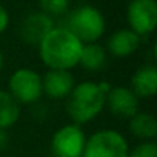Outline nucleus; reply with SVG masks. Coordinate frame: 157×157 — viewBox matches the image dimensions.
I'll return each mask as SVG.
<instances>
[{
  "label": "nucleus",
  "mask_w": 157,
  "mask_h": 157,
  "mask_svg": "<svg viewBox=\"0 0 157 157\" xmlns=\"http://www.w3.org/2000/svg\"><path fill=\"white\" fill-rule=\"evenodd\" d=\"M83 43L68 28H52L51 33L40 42L39 54L45 66L49 69H65L78 65Z\"/></svg>",
  "instance_id": "f257e3e1"
},
{
  "label": "nucleus",
  "mask_w": 157,
  "mask_h": 157,
  "mask_svg": "<svg viewBox=\"0 0 157 157\" xmlns=\"http://www.w3.org/2000/svg\"><path fill=\"white\" fill-rule=\"evenodd\" d=\"M111 85L108 82H82L72 88L68 96L66 111L75 125H85L96 119L106 103V94Z\"/></svg>",
  "instance_id": "f03ea898"
},
{
  "label": "nucleus",
  "mask_w": 157,
  "mask_h": 157,
  "mask_svg": "<svg viewBox=\"0 0 157 157\" xmlns=\"http://www.w3.org/2000/svg\"><path fill=\"white\" fill-rule=\"evenodd\" d=\"M105 28L106 23L103 14L91 5L78 6L71 13L68 20V29L83 45L96 43L105 34Z\"/></svg>",
  "instance_id": "7ed1b4c3"
},
{
  "label": "nucleus",
  "mask_w": 157,
  "mask_h": 157,
  "mask_svg": "<svg viewBox=\"0 0 157 157\" xmlns=\"http://www.w3.org/2000/svg\"><path fill=\"white\" fill-rule=\"evenodd\" d=\"M126 139L116 129H100L85 143L82 157H128Z\"/></svg>",
  "instance_id": "20e7f679"
},
{
  "label": "nucleus",
  "mask_w": 157,
  "mask_h": 157,
  "mask_svg": "<svg viewBox=\"0 0 157 157\" xmlns=\"http://www.w3.org/2000/svg\"><path fill=\"white\" fill-rule=\"evenodd\" d=\"M10 94L23 105H29L37 102L43 91H42V75H39L34 69L20 68L13 72L10 78Z\"/></svg>",
  "instance_id": "39448f33"
},
{
  "label": "nucleus",
  "mask_w": 157,
  "mask_h": 157,
  "mask_svg": "<svg viewBox=\"0 0 157 157\" xmlns=\"http://www.w3.org/2000/svg\"><path fill=\"white\" fill-rule=\"evenodd\" d=\"M86 143L83 129L72 123L56 131L51 140V149L56 157H82Z\"/></svg>",
  "instance_id": "423d86ee"
},
{
  "label": "nucleus",
  "mask_w": 157,
  "mask_h": 157,
  "mask_svg": "<svg viewBox=\"0 0 157 157\" xmlns=\"http://www.w3.org/2000/svg\"><path fill=\"white\" fill-rule=\"evenodd\" d=\"M126 20L129 29L137 36H148L157 26L155 0H131L126 8Z\"/></svg>",
  "instance_id": "0eeeda50"
},
{
  "label": "nucleus",
  "mask_w": 157,
  "mask_h": 157,
  "mask_svg": "<svg viewBox=\"0 0 157 157\" xmlns=\"http://www.w3.org/2000/svg\"><path fill=\"white\" fill-rule=\"evenodd\" d=\"M52 28H54V22L48 14L42 11L31 13L23 19L20 25V39L28 45L39 46L40 42L51 33Z\"/></svg>",
  "instance_id": "6e6552de"
},
{
  "label": "nucleus",
  "mask_w": 157,
  "mask_h": 157,
  "mask_svg": "<svg viewBox=\"0 0 157 157\" xmlns=\"http://www.w3.org/2000/svg\"><path fill=\"white\" fill-rule=\"evenodd\" d=\"M109 111L123 119H131L139 113V97L126 86L109 88L106 94V103Z\"/></svg>",
  "instance_id": "1a4fd4ad"
},
{
  "label": "nucleus",
  "mask_w": 157,
  "mask_h": 157,
  "mask_svg": "<svg viewBox=\"0 0 157 157\" xmlns=\"http://www.w3.org/2000/svg\"><path fill=\"white\" fill-rule=\"evenodd\" d=\"M75 86L74 77L69 71L65 69H48L42 77V91L49 99H65L71 94Z\"/></svg>",
  "instance_id": "9d476101"
},
{
  "label": "nucleus",
  "mask_w": 157,
  "mask_h": 157,
  "mask_svg": "<svg viewBox=\"0 0 157 157\" xmlns=\"http://www.w3.org/2000/svg\"><path fill=\"white\" fill-rule=\"evenodd\" d=\"M140 46V36H137L129 28L119 29L113 33L106 42L108 52L114 57H128L136 52Z\"/></svg>",
  "instance_id": "9b49d317"
},
{
  "label": "nucleus",
  "mask_w": 157,
  "mask_h": 157,
  "mask_svg": "<svg viewBox=\"0 0 157 157\" xmlns=\"http://www.w3.org/2000/svg\"><path fill=\"white\" fill-rule=\"evenodd\" d=\"M129 90L137 97H152L157 93V68L154 65H145L139 68L131 78Z\"/></svg>",
  "instance_id": "f8f14e48"
},
{
  "label": "nucleus",
  "mask_w": 157,
  "mask_h": 157,
  "mask_svg": "<svg viewBox=\"0 0 157 157\" xmlns=\"http://www.w3.org/2000/svg\"><path fill=\"white\" fill-rule=\"evenodd\" d=\"M129 131L143 140L152 142L157 136V120L152 114L148 113H137L129 119Z\"/></svg>",
  "instance_id": "ddd939ff"
},
{
  "label": "nucleus",
  "mask_w": 157,
  "mask_h": 157,
  "mask_svg": "<svg viewBox=\"0 0 157 157\" xmlns=\"http://www.w3.org/2000/svg\"><path fill=\"white\" fill-rule=\"evenodd\" d=\"M19 117L20 103L8 91H0V129H8L14 126Z\"/></svg>",
  "instance_id": "4468645a"
},
{
  "label": "nucleus",
  "mask_w": 157,
  "mask_h": 157,
  "mask_svg": "<svg viewBox=\"0 0 157 157\" xmlns=\"http://www.w3.org/2000/svg\"><path fill=\"white\" fill-rule=\"evenodd\" d=\"M106 63V51L99 43H85L78 65L88 71H99Z\"/></svg>",
  "instance_id": "2eb2a0df"
},
{
  "label": "nucleus",
  "mask_w": 157,
  "mask_h": 157,
  "mask_svg": "<svg viewBox=\"0 0 157 157\" xmlns=\"http://www.w3.org/2000/svg\"><path fill=\"white\" fill-rule=\"evenodd\" d=\"M39 5L42 13L51 17V16L63 14L69 6V0H39Z\"/></svg>",
  "instance_id": "dca6fc26"
},
{
  "label": "nucleus",
  "mask_w": 157,
  "mask_h": 157,
  "mask_svg": "<svg viewBox=\"0 0 157 157\" xmlns=\"http://www.w3.org/2000/svg\"><path fill=\"white\" fill-rule=\"evenodd\" d=\"M128 157H157V145L155 142H143L129 151Z\"/></svg>",
  "instance_id": "f3484780"
},
{
  "label": "nucleus",
  "mask_w": 157,
  "mask_h": 157,
  "mask_svg": "<svg viewBox=\"0 0 157 157\" xmlns=\"http://www.w3.org/2000/svg\"><path fill=\"white\" fill-rule=\"evenodd\" d=\"M8 23H10V14L3 5H0V34L5 33V29L8 28Z\"/></svg>",
  "instance_id": "a211bd4d"
},
{
  "label": "nucleus",
  "mask_w": 157,
  "mask_h": 157,
  "mask_svg": "<svg viewBox=\"0 0 157 157\" xmlns=\"http://www.w3.org/2000/svg\"><path fill=\"white\" fill-rule=\"evenodd\" d=\"M8 142H10V137L6 134V129H0V151H3L6 148Z\"/></svg>",
  "instance_id": "6ab92c4d"
},
{
  "label": "nucleus",
  "mask_w": 157,
  "mask_h": 157,
  "mask_svg": "<svg viewBox=\"0 0 157 157\" xmlns=\"http://www.w3.org/2000/svg\"><path fill=\"white\" fill-rule=\"evenodd\" d=\"M3 68V54H2V51H0V69Z\"/></svg>",
  "instance_id": "aec40b11"
}]
</instances>
